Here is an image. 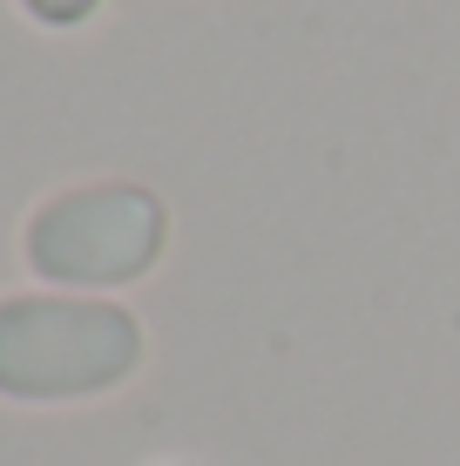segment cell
I'll list each match as a JSON object with an SVG mask.
<instances>
[{"instance_id": "3957f363", "label": "cell", "mask_w": 460, "mask_h": 466, "mask_svg": "<svg viewBox=\"0 0 460 466\" xmlns=\"http://www.w3.org/2000/svg\"><path fill=\"white\" fill-rule=\"evenodd\" d=\"M27 7H35L41 21H75V14H88V0H27Z\"/></svg>"}, {"instance_id": "6da1fadb", "label": "cell", "mask_w": 460, "mask_h": 466, "mask_svg": "<svg viewBox=\"0 0 460 466\" xmlns=\"http://www.w3.org/2000/svg\"><path fill=\"white\" fill-rule=\"evenodd\" d=\"M136 325L108 304H7L0 311V385L7 392H88L122 379Z\"/></svg>"}, {"instance_id": "7a4b0ae2", "label": "cell", "mask_w": 460, "mask_h": 466, "mask_svg": "<svg viewBox=\"0 0 460 466\" xmlns=\"http://www.w3.org/2000/svg\"><path fill=\"white\" fill-rule=\"evenodd\" d=\"M156 230L163 223L136 189H88V197L55 203L35 223L27 257L55 278H129V270L149 264Z\"/></svg>"}]
</instances>
